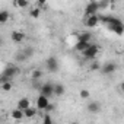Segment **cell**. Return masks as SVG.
<instances>
[{
    "mask_svg": "<svg viewBox=\"0 0 124 124\" xmlns=\"http://www.w3.org/2000/svg\"><path fill=\"white\" fill-rule=\"evenodd\" d=\"M98 53H99V45H96V44H91V45L82 53V55H83L86 60H93V58L98 55Z\"/></svg>",
    "mask_w": 124,
    "mask_h": 124,
    "instance_id": "1",
    "label": "cell"
},
{
    "mask_svg": "<svg viewBox=\"0 0 124 124\" xmlns=\"http://www.w3.org/2000/svg\"><path fill=\"white\" fill-rule=\"evenodd\" d=\"M98 10H99V2H89L85 8V15H86V18L95 16L98 13Z\"/></svg>",
    "mask_w": 124,
    "mask_h": 124,
    "instance_id": "2",
    "label": "cell"
},
{
    "mask_svg": "<svg viewBox=\"0 0 124 124\" xmlns=\"http://www.w3.org/2000/svg\"><path fill=\"white\" fill-rule=\"evenodd\" d=\"M39 95H44V96H47V98H51L53 95H54V85H51V83H44L41 88H39Z\"/></svg>",
    "mask_w": 124,
    "mask_h": 124,
    "instance_id": "3",
    "label": "cell"
},
{
    "mask_svg": "<svg viewBox=\"0 0 124 124\" xmlns=\"http://www.w3.org/2000/svg\"><path fill=\"white\" fill-rule=\"evenodd\" d=\"M51 102H50V98H47V96H44V95H38V98H37V101H35V108L37 109H44L45 111V108L50 105Z\"/></svg>",
    "mask_w": 124,
    "mask_h": 124,
    "instance_id": "4",
    "label": "cell"
},
{
    "mask_svg": "<svg viewBox=\"0 0 124 124\" xmlns=\"http://www.w3.org/2000/svg\"><path fill=\"white\" fill-rule=\"evenodd\" d=\"M45 66H47V70H48V72L54 73V72H57V69H58V61L55 60V57H48V58L45 60Z\"/></svg>",
    "mask_w": 124,
    "mask_h": 124,
    "instance_id": "5",
    "label": "cell"
},
{
    "mask_svg": "<svg viewBox=\"0 0 124 124\" xmlns=\"http://www.w3.org/2000/svg\"><path fill=\"white\" fill-rule=\"evenodd\" d=\"M115 70H117V64L112 63V61H109V63H105V64L102 66V69H101V72H102L104 75H112Z\"/></svg>",
    "mask_w": 124,
    "mask_h": 124,
    "instance_id": "6",
    "label": "cell"
},
{
    "mask_svg": "<svg viewBox=\"0 0 124 124\" xmlns=\"http://www.w3.org/2000/svg\"><path fill=\"white\" fill-rule=\"evenodd\" d=\"M99 21H101V18H99L98 15L89 16V18H85V25H86L88 28H95V26H98Z\"/></svg>",
    "mask_w": 124,
    "mask_h": 124,
    "instance_id": "7",
    "label": "cell"
},
{
    "mask_svg": "<svg viewBox=\"0 0 124 124\" xmlns=\"http://www.w3.org/2000/svg\"><path fill=\"white\" fill-rule=\"evenodd\" d=\"M19 72V69L16 67V66H9V67H6L5 70H3V76H6V78H9V79H13V76L16 75Z\"/></svg>",
    "mask_w": 124,
    "mask_h": 124,
    "instance_id": "8",
    "label": "cell"
},
{
    "mask_svg": "<svg viewBox=\"0 0 124 124\" xmlns=\"http://www.w3.org/2000/svg\"><path fill=\"white\" fill-rule=\"evenodd\" d=\"M10 38H12V41H13V42L19 44V42H22V41L25 39V34H23V32H21V31H12Z\"/></svg>",
    "mask_w": 124,
    "mask_h": 124,
    "instance_id": "9",
    "label": "cell"
},
{
    "mask_svg": "<svg viewBox=\"0 0 124 124\" xmlns=\"http://www.w3.org/2000/svg\"><path fill=\"white\" fill-rule=\"evenodd\" d=\"M16 108H19L22 111H26L28 108H31V101L28 98H21L18 101V104H16Z\"/></svg>",
    "mask_w": 124,
    "mask_h": 124,
    "instance_id": "10",
    "label": "cell"
},
{
    "mask_svg": "<svg viewBox=\"0 0 124 124\" xmlns=\"http://www.w3.org/2000/svg\"><path fill=\"white\" fill-rule=\"evenodd\" d=\"M10 117H12L15 121H21V120L25 118V112H23L22 109H19V108H15V109L10 111Z\"/></svg>",
    "mask_w": 124,
    "mask_h": 124,
    "instance_id": "11",
    "label": "cell"
},
{
    "mask_svg": "<svg viewBox=\"0 0 124 124\" xmlns=\"http://www.w3.org/2000/svg\"><path fill=\"white\" fill-rule=\"evenodd\" d=\"M86 108H88V111H89V112H92V114H96V112H99V111H101V105H99V102H98V101H92V102H89Z\"/></svg>",
    "mask_w": 124,
    "mask_h": 124,
    "instance_id": "12",
    "label": "cell"
},
{
    "mask_svg": "<svg viewBox=\"0 0 124 124\" xmlns=\"http://www.w3.org/2000/svg\"><path fill=\"white\" fill-rule=\"evenodd\" d=\"M91 39H92V35L89 32H82L78 35V41H82V42H89L91 44Z\"/></svg>",
    "mask_w": 124,
    "mask_h": 124,
    "instance_id": "13",
    "label": "cell"
},
{
    "mask_svg": "<svg viewBox=\"0 0 124 124\" xmlns=\"http://www.w3.org/2000/svg\"><path fill=\"white\" fill-rule=\"evenodd\" d=\"M89 45H91L89 42H82V41H78V42L75 44V50H76V51H79V53H83V51H85Z\"/></svg>",
    "mask_w": 124,
    "mask_h": 124,
    "instance_id": "14",
    "label": "cell"
},
{
    "mask_svg": "<svg viewBox=\"0 0 124 124\" xmlns=\"http://www.w3.org/2000/svg\"><path fill=\"white\" fill-rule=\"evenodd\" d=\"M109 29L115 34V35H123L124 34V23H120V25H114V26H109Z\"/></svg>",
    "mask_w": 124,
    "mask_h": 124,
    "instance_id": "15",
    "label": "cell"
},
{
    "mask_svg": "<svg viewBox=\"0 0 124 124\" xmlns=\"http://www.w3.org/2000/svg\"><path fill=\"white\" fill-rule=\"evenodd\" d=\"M64 92H66V89H64V86L61 85V83L54 85V95H57V96H63Z\"/></svg>",
    "mask_w": 124,
    "mask_h": 124,
    "instance_id": "16",
    "label": "cell"
},
{
    "mask_svg": "<svg viewBox=\"0 0 124 124\" xmlns=\"http://www.w3.org/2000/svg\"><path fill=\"white\" fill-rule=\"evenodd\" d=\"M37 108H34V107H31V108H28L26 111H23L25 112V118H34L35 115H37Z\"/></svg>",
    "mask_w": 124,
    "mask_h": 124,
    "instance_id": "17",
    "label": "cell"
},
{
    "mask_svg": "<svg viewBox=\"0 0 124 124\" xmlns=\"http://www.w3.org/2000/svg\"><path fill=\"white\" fill-rule=\"evenodd\" d=\"M31 76H32V80H34V82H38V80L42 78V72H41L39 69H35V70H32Z\"/></svg>",
    "mask_w": 124,
    "mask_h": 124,
    "instance_id": "18",
    "label": "cell"
},
{
    "mask_svg": "<svg viewBox=\"0 0 124 124\" xmlns=\"http://www.w3.org/2000/svg\"><path fill=\"white\" fill-rule=\"evenodd\" d=\"M9 18H10V15H9L8 10H2V12H0V23H6L9 21Z\"/></svg>",
    "mask_w": 124,
    "mask_h": 124,
    "instance_id": "19",
    "label": "cell"
},
{
    "mask_svg": "<svg viewBox=\"0 0 124 124\" xmlns=\"http://www.w3.org/2000/svg\"><path fill=\"white\" fill-rule=\"evenodd\" d=\"M12 88H13V82H6V83L0 85V89L3 92H9V91H12Z\"/></svg>",
    "mask_w": 124,
    "mask_h": 124,
    "instance_id": "20",
    "label": "cell"
},
{
    "mask_svg": "<svg viewBox=\"0 0 124 124\" xmlns=\"http://www.w3.org/2000/svg\"><path fill=\"white\" fill-rule=\"evenodd\" d=\"M39 15H41V9H39V8H32V9H31V12H29V16H31V18H34V19L39 18Z\"/></svg>",
    "mask_w": 124,
    "mask_h": 124,
    "instance_id": "21",
    "label": "cell"
},
{
    "mask_svg": "<svg viewBox=\"0 0 124 124\" xmlns=\"http://www.w3.org/2000/svg\"><path fill=\"white\" fill-rule=\"evenodd\" d=\"M13 5L15 6H18V8H28V5H29V2L28 0H16V2H13Z\"/></svg>",
    "mask_w": 124,
    "mask_h": 124,
    "instance_id": "22",
    "label": "cell"
},
{
    "mask_svg": "<svg viewBox=\"0 0 124 124\" xmlns=\"http://www.w3.org/2000/svg\"><path fill=\"white\" fill-rule=\"evenodd\" d=\"M79 96H80L82 99H88V98L91 96V92H89L88 89H80V92H79Z\"/></svg>",
    "mask_w": 124,
    "mask_h": 124,
    "instance_id": "23",
    "label": "cell"
},
{
    "mask_svg": "<svg viewBox=\"0 0 124 124\" xmlns=\"http://www.w3.org/2000/svg\"><path fill=\"white\" fill-rule=\"evenodd\" d=\"M42 124H53V118H51L50 114H45L42 117Z\"/></svg>",
    "mask_w": 124,
    "mask_h": 124,
    "instance_id": "24",
    "label": "cell"
},
{
    "mask_svg": "<svg viewBox=\"0 0 124 124\" xmlns=\"http://www.w3.org/2000/svg\"><path fill=\"white\" fill-rule=\"evenodd\" d=\"M23 54L26 55V58H29V57H32V54H34V50H32L31 47H28V48H23Z\"/></svg>",
    "mask_w": 124,
    "mask_h": 124,
    "instance_id": "25",
    "label": "cell"
},
{
    "mask_svg": "<svg viewBox=\"0 0 124 124\" xmlns=\"http://www.w3.org/2000/svg\"><path fill=\"white\" fill-rule=\"evenodd\" d=\"M16 60H19V61L26 60V55L23 54V51H21V53H18V54H16Z\"/></svg>",
    "mask_w": 124,
    "mask_h": 124,
    "instance_id": "26",
    "label": "cell"
},
{
    "mask_svg": "<svg viewBox=\"0 0 124 124\" xmlns=\"http://www.w3.org/2000/svg\"><path fill=\"white\" fill-rule=\"evenodd\" d=\"M99 69H102V67H101V66H99V64L96 63V61H95V63H92V64H91V70H99Z\"/></svg>",
    "mask_w": 124,
    "mask_h": 124,
    "instance_id": "27",
    "label": "cell"
},
{
    "mask_svg": "<svg viewBox=\"0 0 124 124\" xmlns=\"http://www.w3.org/2000/svg\"><path fill=\"white\" fill-rule=\"evenodd\" d=\"M45 6H47V3L44 2V0H38V2H37V8H39V9L41 8H45Z\"/></svg>",
    "mask_w": 124,
    "mask_h": 124,
    "instance_id": "28",
    "label": "cell"
},
{
    "mask_svg": "<svg viewBox=\"0 0 124 124\" xmlns=\"http://www.w3.org/2000/svg\"><path fill=\"white\" fill-rule=\"evenodd\" d=\"M51 111H54V105H53V104H50V105L45 108V114H50Z\"/></svg>",
    "mask_w": 124,
    "mask_h": 124,
    "instance_id": "29",
    "label": "cell"
},
{
    "mask_svg": "<svg viewBox=\"0 0 124 124\" xmlns=\"http://www.w3.org/2000/svg\"><path fill=\"white\" fill-rule=\"evenodd\" d=\"M120 89H121V91H123V93H124V82H121V83H120Z\"/></svg>",
    "mask_w": 124,
    "mask_h": 124,
    "instance_id": "30",
    "label": "cell"
},
{
    "mask_svg": "<svg viewBox=\"0 0 124 124\" xmlns=\"http://www.w3.org/2000/svg\"><path fill=\"white\" fill-rule=\"evenodd\" d=\"M70 124H79V123H70Z\"/></svg>",
    "mask_w": 124,
    "mask_h": 124,
    "instance_id": "31",
    "label": "cell"
}]
</instances>
